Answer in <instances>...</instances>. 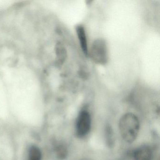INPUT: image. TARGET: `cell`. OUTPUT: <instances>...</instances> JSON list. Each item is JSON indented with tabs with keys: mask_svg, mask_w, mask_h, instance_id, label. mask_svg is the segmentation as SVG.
I'll list each match as a JSON object with an SVG mask.
<instances>
[{
	"mask_svg": "<svg viewBox=\"0 0 160 160\" xmlns=\"http://www.w3.org/2000/svg\"><path fill=\"white\" fill-rule=\"evenodd\" d=\"M119 129L122 138L128 143H132L136 139L140 129V122L135 114L127 113L120 119Z\"/></svg>",
	"mask_w": 160,
	"mask_h": 160,
	"instance_id": "6da1fadb",
	"label": "cell"
},
{
	"mask_svg": "<svg viewBox=\"0 0 160 160\" xmlns=\"http://www.w3.org/2000/svg\"><path fill=\"white\" fill-rule=\"evenodd\" d=\"M92 59L99 64L104 65L108 61V49L104 39L98 38L93 41L90 50Z\"/></svg>",
	"mask_w": 160,
	"mask_h": 160,
	"instance_id": "7a4b0ae2",
	"label": "cell"
},
{
	"mask_svg": "<svg viewBox=\"0 0 160 160\" xmlns=\"http://www.w3.org/2000/svg\"><path fill=\"white\" fill-rule=\"evenodd\" d=\"M92 127V117L89 111L82 109L78 113L75 122V133L77 136L83 138L89 133Z\"/></svg>",
	"mask_w": 160,
	"mask_h": 160,
	"instance_id": "3957f363",
	"label": "cell"
},
{
	"mask_svg": "<svg viewBox=\"0 0 160 160\" xmlns=\"http://www.w3.org/2000/svg\"><path fill=\"white\" fill-rule=\"evenodd\" d=\"M25 148L23 160H44L43 150L37 143H29Z\"/></svg>",
	"mask_w": 160,
	"mask_h": 160,
	"instance_id": "277c9868",
	"label": "cell"
},
{
	"mask_svg": "<svg viewBox=\"0 0 160 160\" xmlns=\"http://www.w3.org/2000/svg\"><path fill=\"white\" fill-rule=\"evenodd\" d=\"M132 156L134 160H152V149L149 145H141L133 151Z\"/></svg>",
	"mask_w": 160,
	"mask_h": 160,
	"instance_id": "5b68a950",
	"label": "cell"
},
{
	"mask_svg": "<svg viewBox=\"0 0 160 160\" xmlns=\"http://www.w3.org/2000/svg\"><path fill=\"white\" fill-rule=\"evenodd\" d=\"M76 31L79 41L80 47L84 54L86 56L88 55V40L86 30L84 26L82 25H78L76 27Z\"/></svg>",
	"mask_w": 160,
	"mask_h": 160,
	"instance_id": "8992f818",
	"label": "cell"
},
{
	"mask_svg": "<svg viewBox=\"0 0 160 160\" xmlns=\"http://www.w3.org/2000/svg\"><path fill=\"white\" fill-rule=\"evenodd\" d=\"M53 151L58 159L63 160L68 155V149L66 144L61 141H57L53 144Z\"/></svg>",
	"mask_w": 160,
	"mask_h": 160,
	"instance_id": "52a82bcc",
	"label": "cell"
},
{
	"mask_svg": "<svg viewBox=\"0 0 160 160\" xmlns=\"http://www.w3.org/2000/svg\"><path fill=\"white\" fill-rule=\"evenodd\" d=\"M106 138L107 144L109 148H112L114 145V138L113 129L110 125H107L105 129Z\"/></svg>",
	"mask_w": 160,
	"mask_h": 160,
	"instance_id": "ba28073f",
	"label": "cell"
},
{
	"mask_svg": "<svg viewBox=\"0 0 160 160\" xmlns=\"http://www.w3.org/2000/svg\"><path fill=\"white\" fill-rule=\"evenodd\" d=\"M79 160H90V159H87V158H83V159H81Z\"/></svg>",
	"mask_w": 160,
	"mask_h": 160,
	"instance_id": "9c48e42d",
	"label": "cell"
},
{
	"mask_svg": "<svg viewBox=\"0 0 160 160\" xmlns=\"http://www.w3.org/2000/svg\"><path fill=\"white\" fill-rule=\"evenodd\" d=\"M0 160H2L1 159H0Z\"/></svg>",
	"mask_w": 160,
	"mask_h": 160,
	"instance_id": "30bf717a",
	"label": "cell"
}]
</instances>
